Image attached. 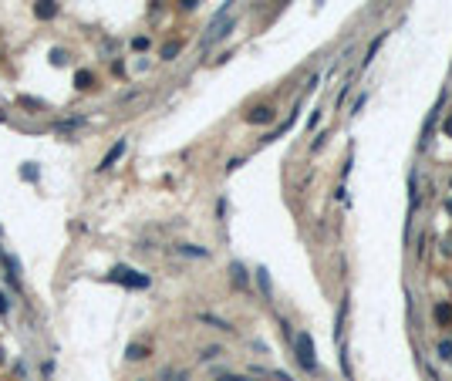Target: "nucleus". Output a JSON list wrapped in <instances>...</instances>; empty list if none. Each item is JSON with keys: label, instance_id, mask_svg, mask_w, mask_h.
Masks as SVG:
<instances>
[{"label": "nucleus", "instance_id": "1", "mask_svg": "<svg viewBox=\"0 0 452 381\" xmlns=\"http://www.w3.org/2000/svg\"><path fill=\"white\" fill-rule=\"evenodd\" d=\"M294 351H297V361L304 371H317V358H314V341L311 334H297L294 337Z\"/></svg>", "mask_w": 452, "mask_h": 381}, {"label": "nucleus", "instance_id": "2", "mask_svg": "<svg viewBox=\"0 0 452 381\" xmlns=\"http://www.w3.org/2000/svg\"><path fill=\"white\" fill-rule=\"evenodd\" d=\"M108 280H115V283H125V287H148V277L145 273H135V270H128V267H115L112 273H108Z\"/></svg>", "mask_w": 452, "mask_h": 381}, {"label": "nucleus", "instance_id": "3", "mask_svg": "<svg viewBox=\"0 0 452 381\" xmlns=\"http://www.w3.org/2000/svg\"><path fill=\"white\" fill-rule=\"evenodd\" d=\"M125 148H128V142H125V138H118V142H115V145L108 148V152H105V159L98 162V169H102V172H105V169H112L115 162H118V159L125 156Z\"/></svg>", "mask_w": 452, "mask_h": 381}, {"label": "nucleus", "instance_id": "4", "mask_svg": "<svg viewBox=\"0 0 452 381\" xmlns=\"http://www.w3.org/2000/svg\"><path fill=\"white\" fill-rule=\"evenodd\" d=\"M34 17L37 21H51V17H57V0H37L34 4Z\"/></svg>", "mask_w": 452, "mask_h": 381}, {"label": "nucleus", "instance_id": "5", "mask_svg": "<svg viewBox=\"0 0 452 381\" xmlns=\"http://www.w3.org/2000/svg\"><path fill=\"white\" fill-rule=\"evenodd\" d=\"M247 122H253V125H267V122H273V108H270V105H260V108H253V112L247 115Z\"/></svg>", "mask_w": 452, "mask_h": 381}, {"label": "nucleus", "instance_id": "6", "mask_svg": "<svg viewBox=\"0 0 452 381\" xmlns=\"http://www.w3.org/2000/svg\"><path fill=\"white\" fill-rule=\"evenodd\" d=\"M385 37H388V31H382V34H378V37H374V41H371V44H368V54H364L361 67H368V64H371V61H374V54H378V47L385 44Z\"/></svg>", "mask_w": 452, "mask_h": 381}, {"label": "nucleus", "instance_id": "7", "mask_svg": "<svg viewBox=\"0 0 452 381\" xmlns=\"http://www.w3.org/2000/svg\"><path fill=\"white\" fill-rule=\"evenodd\" d=\"M408 202H412V209L422 206V196H418V176H415V172L408 176Z\"/></svg>", "mask_w": 452, "mask_h": 381}, {"label": "nucleus", "instance_id": "8", "mask_svg": "<svg viewBox=\"0 0 452 381\" xmlns=\"http://www.w3.org/2000/svg\"><path fill=\"white\" fill-rule=\"evenodd\" d=\"M435 321H439V324H449L452 321V307L449 303H435Z\"/></svg>", "mask_w": 452, "mask_h": 381}, {"label": "nucleus", "instance_id": "9", "mask_svg": "<svg viewBox=\"0 0 452 381\" xmlns=\"http://www.w3.org/2000/svg\"><path fill=\"white\" fill-rule=\"evenodd\" d=\"M74 85H78V88H91V85H95V74H91V71H78V74H74Z\"/></svg>", "mask_w": 452, "mask_h": 381}, {"label": "nucleus", "instance_id": "10", "mask_svg": "<svg viewBox=\"0 0 452 381\" xmlns=\"http://www.w3.org/2000/svg\"><path fill=\"white\" fill-rule=\"evenodd\" d=\"M199 321H203V324L219 327V331H230V321H219V317H213V314H199Z\"/></svg>", "mask_w": 452, "mask_h": 381}, {"label": "nucleus", "instance_id": "11", "mask_svg": "<svg viewBox=\"0 0 452 381\" xmlns=\"http://www.w3.org/2000/svg\"><path fill=\"white\" fill-rule=\"evenodd\" d=\"M159 381H189V371H162Z\"/></svg>", "mask_w": 452, "mask_h": 381}, {"label": "nucleus", "instance_id": "12", "mask_svg": "<svg viewBox=\"0 0 452 381\" xmlns=\"http://www.w3.org/2000/svg\"><path fill=\"white\" fill-rule=\"evenodd\" d=\"M216 381H253L247 374H233V371H216Z\"/></svg>", "mask_w": 452, "mask_h": 381}, {"label": "nucleus", "instance_id": "13", "mask_svg": "<svg viewBox=\"0 0 452 381\" xmlns=\"http://www.w3.org/2000/svg\"><path fill=\"white\" fill-rule=\"evenodd\" d=\"M439 358L442 361H452V341H449V337H442V341H439Z\"/></svg>", "mask_w": 452, "mask_h": 381}, {"label": "nucleus", "instance_id": "14", "mask_svg": "<svg viewBox=\"0 0 452 381\" xmlns=\"http://www.w3.org/2000/svg\"><path fill=\"white\" fill-rule=\"evenodd\" d=\"M179 253H186V257H209V253H206L203 247H189V243H182V247H179Z\"/></svg>", "mask_w": 452, "mask_h": 381}, {"label": "nucleus", "instance_id": "15", "mask_svg": "<svg viewBox=\"0 0 452 381\" xmlns=\"http://www.w3.org/2000/svg\"><path fill=\"white\" fill-rule=\"evenodd\" d=\"M21 176H24V179H31V182H37V176H41V172H37V166H34V162H27V166L21 169Z\"/></svg>", "mask_w": 452, "mask_h": 381}, {"label": "nucleus", "instance_id": "16", "mask_svg": "<svg viewBox=\"0 0 452 381\" xmlns=\"http://www.w3.org/2000/svg\"><path fill=\"white\" fill-rule=\"evenodd\" d=\"M128 358H132V361L148 358V348H142V344H132V348H128Z\"/></svg>", "mask_w": 452, "mask_h": 381}, {"label": "nucleus", "instance_id": "17", "mask_svg": "<svg viewBox=\"0 0 452 381\" xmlns=\"http://www.w3.org/2000/svg\"><path fill=\"white\" fill-rule=\"evenodd\" d=\"M176 54H179V44H166L162 47V61H172Z\"/></svg>", "mask_w": 452, "mask_h": 381}, {"label": "nucleus", "instance_id": "18", "mask_svg": "<svg viewBox=\"0 0 452 381\" xmlns=\"http://www.w3.org/2000/svg\"><path fill=\"white\" fill-rule=\"evenodd\" d=\"M223 354V348H206L203 354H199V361H213V358H219Z\"/></svg>", "mask_w": 452, "mask_h": 381}, {"label": "nucleus", "instance_id": "19", "mask_svg": "<svg viewBox=\"0 0 452 381\" xmlns=\"http://www.w3.org/2000/svg\"><path fill=\"white\" fill-rule=\"evenodd\" d=\"M233 280H237V283H247V273H243V267H240V263H233Z\"/></svg>", "mask_w": 452, "mask_h": 381}, {"label": "nucleus", "instance_id": "20", "mask_svg": "<svg viewBox=\"0 0 452 381\" xmlns=\"http://www.w3.org/2000/svg\"><path fill=\"white\" fill-rule=\"evenodd\" d=\"M257 280H260V287L267 293H270V280H267V270H257Z\"/></svg>", "mask_w": 452, "mask_h": 381}, {"label": "nucleus", "instance_id": "21", "mask_svg": "<svg viewBox=\"0 0 452 381\" xmlns=\"http://www.w3.org/2000/svg\"><path fill=\"white\" fill-rule=\"evenodd\" d=\"M132 47H135V51H145V47H148V37H135V41H132Z\"/></svg>", "mask_w": 452, "mask_h": 381}, {"label": "nucleus", "instance_id": "22", "mask_svg": "<svg viewBox=\"0 0 452 381\" xmlns=\"http://www.w3.org/2000/svg\"><path fill=\"white\" fill-rule=\"evenodd\" d=\"M51 61H54V64H64L68 57H64V51H51Z\"/></svg>", "mask_w": 452, "mask_h": 381}, {"label": "nucleus", "instance_id": "23", "mask_svg": "<svg viewBox=\"0 0 452 381\" xmlns=\"http://www.w3.org/2000/svg\"><path fill=\"white\" fill-rule=\"evenodd\" d=\"M364 101H368V95H361V98H354V115H358V112L364 108Z\"/></svg>", "mask_w": 452, "mask_h": 381}, {"label": "nucleus", "instance_id": "24", "mask_svg": "<svg viewBox=\"0 0 452 381\" xmlns=\"http://www.w3.org/2000/svg\"><path fill=\"white\" fill-rule=\"evenodd\" d=\"M199 7V0H182V11H196Z\"/></svg>", "mask_w": 452, "mask_h": 381}, {"label": "nucleus", "instance_id": "25", "mask_svg": "<svg viewBox=\"0 0 452 381\" xmlns=\"http://www.w3.org/2000/svg\"><path fill=\"white\" fill-rule=\"evenodd\" d=\"M7 311H11V300H7V297L0 293V314H7Z\"/></svg>", "mask_w": 452, "mask_h": 381}, {"label": "nucleus", "instance_id": "26", "mask_svg": "<svg viewBox=\"0 0 452 381\" xmlns=\"http://www.w3.org/2000/svg\"><path fill=\"white\" fill-rule=\"evenodd\" d=\"M445 135H452V115H449V122H445Z\"/></svg>", "mask_w": 452, "mask_h": 381}]
</instances>
